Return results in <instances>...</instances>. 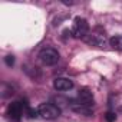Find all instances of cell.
Wrapping results in <instances>:
<instances>
[{
	"mask_svg": "<svg viewBox=\"0 0 122 122\" xmlns=\"http://www.w3.org/2000/svg\"><path fill=\"white\" fill-rule=\"evenodd\" d=\"M39 59L40 62L46 66H52L56 65L59 62V52L53 47H43L39 52Z\"/></svg>",
	"mask_w": 122,
	"mask_h": 122,
	"instance_id": "cell-1",
	"label": "cell"
},
{
	"mask_svg": "<svg viewBox=\"0 0 122 122\" xmlns=\"http://www.w3.org/2000/svg\"><path fill=\"white\" fill-rule=\"evenodd\" d=\"M37 113L43 118V119H47V121H52V119H56L59 115H60V109L55 105V103H42L39 108H37Z\"/></svg>",
	"mask_w": 122,
	"mask_h": 122,
	"instance_id": "cell-2",
	"label": "cell"
},
{
	"mask_svg": "<svg viewBox=\"0 0 122 122\" xmlns=\"http://www.w3.org/2000/svg\"><path fill=\"white\" fill-rule=\"evenodd\" d=\"M72 35L78 39H85L86 36H89V25H88L86 19H83V17H76L75 19Z\"/></svg>",
	"mask_w": 122,
	"mask_h": 122,
	"instance_id": "cell-3",
	"label": "cell"
},
{
	"mask_svg": "<svg viewBox=\"0 0 122 122\" xmlns=\"http://www.w3.org/2000/svg\"><path fill=\"white\" fill-rule=\"evenodd\" d=\"M29 112V108L26 106V103L25 102H22V101H17V102H13V103H10L9 105V108H7V115L12 118V119H20L23 115H26Z\"/></svg>",
	"mask_w": 122,
	"mask_h": 122,
	"instance_id": "cell-4",
	"label": "cell"
},
{
	"mask_svg": "<svg viewBox=\"0 0 122 122\" xmlns=\"http://www.w3.org/2000/svg\"><path fill=\"white\" fill-rule=\"evenodd\" d=\"M53 88L56 91H69L73 88V82L68 78H56L53 81Z\"/></svg>",
	"mask_w": 122,
	"mask_h": 122,
	"instance_id": "cell-5",
	"label": "cell"
},
{
	"mask_svg": "<svg viewBox=\"0 0 122 122\" xmlns=\"http://www.w3.org/2000/svg\"><path fill=\"white\" fill-rule=\"evenodd\" d=\"M91 39H89V43H92V45H96V46H101L105 40V33L103 32H101V33H98V32H92L91 35Z\"/></svg>",
	"mask_w": 122,
	"mask_h": 122,
	"instance_id": "cell-6",
	"label": "cell"
},
{
	"mask_svg": "<svg viewBox=\"0 0 122 122\" xmlns=\"http://www.w3.org/2000/svg\"><path fill=\"white\" fill-rule=\"evenodd\" d=\"M109 45L116 49V50H122V35H118V36H113L109 39Z\"/></svg>",
	"mask_w": 122,
	"mask_h": 122,
	"instance_id": "cell-7",
	"label": "cell"
},
{
	"mask_svg": "<svg viewBox=\"0 0 122 122\" xmlns=\"http://www.w3.org/2000/svg\"><path fill=\"white\" fill-rule=\"evenodd\" d=\"M105 118H106V121H108V122H113V121L116 119V115H115L113 112H108Z\"/></svg>",
	"mask_w": 122,
	"mask_h": 122,
	"instance_id": "cell-8",
	"label": "cell"
},
{
	"mask_svg": "<svg viewBox=\"0 0 122 122\" xmlns=\"http://www.w3.org/2000/svg\"><path fill=\"white\" fill-rule=\"evenodd\" d=\"M6 63H7L9 66H13V63H15V57H13V56H6Z\"/></svg>",
	"mask_w": 122,
	"mask_h": 122,
	"instance_id": "cell-9",
	"label": "cell"
}]
</instances>
